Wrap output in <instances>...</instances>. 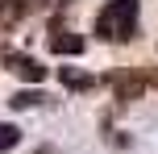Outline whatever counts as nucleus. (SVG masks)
Returning a JSON list of instances; mask_svg holds the SVG:
<instances>
[{"mask_svg": "<svg viewBox=\"0 0 158 154\" xmlns=\"http://www.w3.org/2000/svg\"><path fill=\"white\" fill-rule=\"evenodd\" d=\"M0 63H4V71H13L17 79H25V83H42V79H46V67H42L33 54H21V50H0Z\"/></svg>", "mask_w": 158, "mask_h": 154, "instance_id": "3", "label": "nucleus"}, {"mask_svg": "<svg viewBox=\"0 0 158 154\" xmlns=\"http://www.w3.org/2000/svg\"><path fill=\"white\" fill-rule=\"evenodd\" d=\"M58 79H63V88H71V92H92L96 83V75H87V71H79V67H58Z\"/></svg>", "mask_w": 158, "mask_h": 154, "instance_id": "6", "label": "nucleus"}, {"mask_svg": "<svg viewBox=\"0 0 158 154\" xmlns=\"http://www.w3.org/2000/svg\"><path fill=\"white\" fill-rule=\"evenodd\" d=\"M17 142H21V129H17V125H8V121H0V154L13 150Z\"/></svg>", "mask_w": 158, "mask_h": 154, "instance_id": "8", "label": "nucleus"}, {"mask_svg": "<svg viewBox=\"0 0 158 154\" xmlns=\"http://www.w3.org/2000/svg\"><path fill=\"white\" fill-rule=\"evenodd\" d=\"M146 75V83H150V88H158V71H142Z\"/></svg>", "mask_w": 158, "mask_h": 154, "instance_id": "9", "label": "nucleus"}, {"mask_svg": "<svg viewBox=\"0 0 158 154\" xmlns=\"http://www.w3.org/2000/svg\"><path fill=\"white\" fill-rule=\"evenodd\" d=\"M46 46L54 50V54H63V58H75V54H83V46H87V42L79 38L75 29H54V33L46 38Z\"/></svg>", "mask_w": 158, "mask_h": 154, "instance_id": "5", "label": "nucleus"}, {"mask_svg": "<svg viewBox=\"0 0 158 154\" xmlns=\"http://www.w3.org/2000/svg\"><path fill=\"white\" fill-rule=\"evenodd\" d=\"M137 17H142V0H108L96 13V38L121 46L137 33Z\"/></svg>", "mask_w": 158, "mask_h": 154, "instance_id": "1", "label": "nucleus"}, {"mask_svg": "<svg viewBox=\"0 0 158 154\" xmlns=\"http://www.w3.org/2000/svg\"><path fill=\"white\" fill-rule=\"evenodd\" d=\"M104 83L112 88V96H117L121 104H133V100H142V96H146V88H150V83H146V75L137 71V67L108 71V75H104Z\"/></svg>", "mask_w": 158, "mask_h": 154, "instance_id": "2", "label": "nucleus"}, {"mask_svg": "<svg viewBox=\"0 0 158 154\" xmlns=\"http://www.w3.org/2000/svg\"><path fill=\"white\" fill-rule=\"evenodd\" d=\"M33 8H42V0H0V29H13V25H21L25 17L33 13Z\"/></svg>", "mask_w": 158, "mask_h": 154, "instance_id": "4", "label": "nucleus"}, {"mask_svg": "<svg viewBox=\"0 0 158 154\" xmlns=\"http://www.w3.org/2000/svg\"><path fill=\"white\" fill-rule=\"evenodd\" d=\"M42 100H46V92H33V88H25V92H17V96L13 100H8V104H13V108H33V104H42Z\"/></svg>", "mask_w": 158, "mask_h": 154, "instance_id": "7", "label": "nucleus"}]
</instances>
